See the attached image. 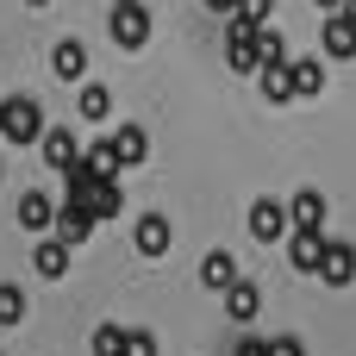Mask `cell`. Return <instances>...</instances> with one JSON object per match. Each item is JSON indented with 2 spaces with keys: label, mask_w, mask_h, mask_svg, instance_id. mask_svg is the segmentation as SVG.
I'll use <instances>...</instances> for the list:
<instances>
[{
  "label": "cell",
  "mask_w": 356,
  "mask_h": 356,
  "mask_svg": "<svg viewBox=\"0 0 356 356\" xmlns=\"http://www.w3.org/2000/svg\"><path fill=\"white\" fill-rule=\"evenodd\" d=\"M0 138L6 144H38L44 138V106L31 94H6L0 100Z\"/></svg>",
  "instance_id": "6da1fadb"
},
{
  "label": "cell",
  "mask_w": 356,
  "mask_h": 356,
  "mask_svg": "<svg viewBox=\"0 0 356 356\" xmlns=\"http://www.w3.org/2000/svg\"><path fill=\"white\" fill-rule=\"evenodd\" d=\"M106 38H113L119 50H144V44H150V13H144V0H113Z\"/></svg>",
  "instance_id": "7a4b0ae2"
},
{
  "label": "cell",
  "mask_w": 356,
  "mask_h": 356,
  "mask_svg": "<svg viewBox=\"0 0 356 356\" xmlns=\"http://www.w3.org/2000/svg\"><path fill=\"white\" fill-rule=\"evenodd\" d=\"M100 150H106L113 169H138V163L150 156V138H144V125H119L113 138H100Z\"/></svg>",
  "instance_id": "3957f363"
},
{
  "label": "cell",
  "mask_w": 356,
  "mask_h": 356,
  "mask_svg": "<svg viewBox=\"0 0 356 356\" xmlns=\"http://www.w3.org/2000/svg\"><path fill=\"white\" fill-rule=\"evenodd\" d=\"M294 225H288V207L282 200H250V238L257 244H282Z\"/></svg>",
  "instance_id": "277c9868"
},
{
  "label": "cell",
  "mask_w": 356,
  "mask_h": 356,
  "mask_svg": "<svg viewBox=\"0 0 356 356\" xmlns=\"http://www.w3.org/2000/svg\"><path fill=\"white\" fill-rule=\"evenodd\" d=\"M325 288H350L356 282V244H332L325 238V257H319V269H313Z\"/></svg>",
  "instance_id": "5b68a950"
},
{
  "label": "cell",
  "mask_w": 356,
  "mask_h": 356,
  "mask_svg": "<svg viewBox=\"0 0 356 356\" xmlns=\"http://www.w3.org/2000/svg\"><path fill=\"white\" fill-rule=\"evenodd\" d=\"M319 44H325V56H332V63H350V56H356V19H350V13H325Z\"/></svg>",
  "instance_id": "8992f818"
},
{
  "label": "cell",
  "mask_w": 356,
  "mask_h": 356,
  "mask_svg": "<svg viewBox=\"0 0 356 356\" xmlns=\"http://www.w3.org/2000/svg\"><path fill=\"white\" fill-rule=\"evenodd\" d=\"M50 238H63L69 250H75V244H88V238H94V213H88V207H75V200H63V207H56V219H50Z\"/></svg>",
  "instance_id": "52a82bcc"
},
{
  "label": "cell",
  "mask_w": 356,
  "mask_h": 356,
  "mask_svg": "<svg viewBox=\"0 0 356 356\" xmlns=\"http://www.w3.org/2000/svg\"><path fill=\"white\" fill-rule=\"evenodd\" d=\"M131 244H138V257H163V250L175 244V225H169V213H144V219L131 225Z\"/></svg>",
  "instance_id": "ba28073f"
},
{
  "label": "cell",
  "mask_w": 356,
  "mask_h": 356,
  "mask_svg": "<svg viewBox=\"0 0 356 356\" xmlns=\"http://www.w3.org/2000/svg\"><path fill=\"white\" fill-rule=\"evenodd\" d=\"M319 257H325V232H319V225H294V232H288V263H294L300 275H313Z\"/></svg>",
  "instance_id": "9c48e42d"
},
{
  "label": "cell",
  "mask_w": 356,
  "mask_h": 356,
  "mask_svg": "<svg viewBox=\"0 0 356 356\" xmlns=\"http://www.w3.org/2000/svg\"><path fill=\"white\" fill-rule=\"evenodd\" d=\"M38 150H44V163H50V169L63 175V169H69V163L81 156V138H75L69 125H44V138H38Z\"/></svg>",
  "instance_id": "30bf717a"
},
{
  "label": "cell",
  "mask_w": 356,
  "mask_h": 356,
  "mask_svg": "<svg viewBox=\"0 0 356 356\" xmlns=\"http://www.w3.org/2000/svg\"><path fill=\"white\" fill-rule=\"evenodd\" d=\"M88 213H94V225H113V219L125 213V188H119V175H100V181H94Z\"/></svg>",
  "instance_id": "8fae6325"
},
{
  "label": "cell",
  "mask_w": 356,
  "mask_h": 356,
  "mask_svg": "<svg viewBox=\"0 0 356 356\" xmlns=\"http://www.w3.org/2000/svg\"><path fill=\"white\" fill-rule=\"evenodd\" d=\"M257 313H263V288H257V282H244V275H238V282H232V288H225V319H232V325H250V319H257Z\"/></svg>",
  "instance_id": "7c38bea8"
},
{
  "label": "cell",
  "mask_w": 356,
  "mask_h": 356,
  "mask_svg": "<svg viewBox=\"0 0 356 356\" xmlns=\"http://www.w3.org/2000/svg\"><path fill=\"white\" fill-rule=\"evenodd\" d=\"M288 88H294V100H313L325 88V63L319 56H288Z\"/></svg>",
  "instance_id": "4fadbf2b"
},
{
  "label": "cell",
  "mask_w": 356,
  "mask_h": 356,
  "mask_svg": "<svg viewBox=\"0 0 356 356\" xmlns=\"http://www.w3.org/2000/svg\"><path fill=\"white\" fill-rule=\"evenodd\" d=\"M50 219H56V200L38 194V188H25V194H19V232H38V238H44Z\"/></svg>",
  "instance_id": "5bb4252c"
},
{
  "label": "cell",
  "mask_w": 356,
  "mask_h": 356,
  "mask_svg": "<svg viewBox=\"0 0 356 356\" xmlns=\"http://www.w3.org/2000/svg\"><path fill=\"white\" fill-rule=\"evenodd\" d=\"M50 69H56L63 81H81V75H88V44H81V38H56Z\"/></svg>",
  "instance_id": "9a60e30c"
},
{
  "label": "cell",
  "mask_w": 356,
  "mask_h": 356,
  "mask_svg": "<svg viewBox=\"0 0 356 356\" xmlns=\"http://www.w3.org/2000/svg\"><path fill=\"white\" fill-rule=\"evenodd\" d=\"M325 213H332V200H325L319 188H300V194L288 200V225H325Z\"/></svg>",
  "instance_id": "2e32d148"
},
{
  "label": "cell",
  "mask_w": 356,
  "mask_h": 356,
  "mask_svg": "<svg viewBox=\"0 0 356 356\" xmlns=\"http://www.w3.org/2000/svg\"><path fill=\"white\" fill-rule=\"evenodd\" d=\"M31 269H38V275H50V282H63V275H69V244H63V238H38Z\"/></svg>",
  "instance_id": "e0dca14e"
},
{
  "label": "cell",
  "mask_w": 356,
  "mask_h": 356,
  "mask_svg": "<svg viewBox=\"0 0 356 356\" xmlns=\"http://www.w3.org/2000/svg\"><path fill=\"white\" fill-rule=\"evenodd\" d=\"M232 282H238V257H232V250H207V263H200V288L225 294Z\"/></svg>",
  "instance_id": "ac0fdd59"
},
{
  "label": "cell",
  "mask_w": 356,
  "mask_h": 356,
  "mask_svg": "<svg viewBox=\"0 0 356 356\" xmlns=\"http://www.w3.org/2000/svg\"><path fill=\"white\" fill-rule=\"evenodd\" d=\"M250 50H257V69H282V63H288V38H282L275 25H257Z\"/></svg>",
  "instance_id": "d6986e66"
},
{
  "label": "cell",
  "mask_w": 356,
  "mask_h": 356,
  "mask_svg": "<svg viewBox=\"0 0 356 356\" xmlns=\"http://www.w3.org/2000/svg\"><path fill=\"white\" fill-rule=\"evenodd\" d=\"M257 88H263L269 106H288V100H294V88H288V63H282V69H257Z\"/></svg>",
  "instance_id": "ffe728a7"
},
{
  "label": "cell",
  "mask_w": 356,
  "mask_h": 356,
  "mask_svg": "<svg viewBox=\"0 0 356 356\" xmlns=\"http://www.w3.org/2000/svg\"><path fill=\"white\" fill-rule=\"evenodd\" d=\"M75 106H81V119H106V113H113V94H106L100 81H81V100H75Z\"/></svg>",
  "instance_id": "44dd1931"
},
{
  "label": "cell",
  "mask_w": 356,
  "mask_h": 356,
  "mask_svg": "<svg viewBox=\"0 0 356 356\" xmlns=\"http://www.w3.org/2000/svg\"><path fill=\"white\" fill-rule=\"evenodd\" d=\"M19 319H25V288L0 282V325H19Z\"/></svg>",
  "instance_id": "7402d4cb"
},
{
  "label": "cell",
  "mask_w": 356,
  "mask_h": 356,
  "mask_svg": "<svg viewBox=\"0 0 356 356\" xmlns=\"http://www.w3.org/2000/svg\"><path fill=\"white\" fill-rule=\"evenodd\" d=\"M125 350V325H100L94 332V356H119Z\"/></svg>",
  "instance_id": "603a6c76"
},
{
  "label": "cell",
  "mask_w": 356,
  "mask_h": 356,
  "mask_svg": "<svg viewBox=\"0 0 356 356\" xmlns=\"http://www.w3.org/2000/svg\"><path fill=\"white\" fill-rule=\"evenodd\" d=\"M119 356H156V338L138 332V325H125V350H119Z\"/></svg>",
  "instance_id": "cb8c5ba5"
},
{
  "label": "cell",
  "mask_w": 356,
  "mask_h": 356,
  "mask_svg": "<svg viewBox=\"0 0 356 356\" xmlns=\"http://www.w3.org/2000/svg\"><path fill=\"white\" fill-rule=\"evenodd\" d=\"M225 63H232L238 75H257V50H250V44H225Z\"/></svg>",
  "instance_id": "d4e9b609"
},
{
  "label": "cell",
  "mask_w": 356,
  "mask_h": 356,
  "mask_svg": "<svg viewBox=\"0 0 356 356\" xmlns=\"http://www.w3.org/2000/svg\"><path fill=\"white\" fill-rule=\"evenodd\" d=\"M238 13H244L250 25H269V13H275V0H238Z\"/></svg>",
  "instance_id": "484cf974"
},
{
  "label": "cell",
  "mask_w": 356,
  "mask_h": 356,
  "mask_svg": "<svg viewBox=\"0 0 356 356\" xmlns=\"http://www.w3.org/2000/svg\"><path fill=\"white\" fill-rule=\"evenodd\" d=\"M269 356H307L300 338H269Z\"/></svg>",
  "instance_id": "4316f807"
},
{
  "label": "cell",
  "mask_w": 356,
  "mask_h": 356,
  "mask_svg": "<svg viewBox=\"0 0 356 356\" xmlns=\"http://www.w3.org/2000/svg\"><path fill=\"white\" fill-rule=\"evenodd\" d=\"M232 356H269V338H244V344H238Z\"/></svg>",
  "instance_id": "83f0119b"
},
{
  "label": "cell",
  "mask_w": 356,
  "mask_h": 356,
  "mask_svg": "<svg viewBox=\"0 0 356 356\" xmlns=\"http://www.w3.org/2000/svg\"><path fill=\"white\" fill-rule=\"evenodd\" d=\"M313 6H319V19H325V13H344V0H313Z\"/></svg>",
  "instance_id": "f1b7e54d"
},
{
  "label": "cell",
  "mask_w": 356,
  "mask_h": 356,
  "mask_svg": "<svg viewBox=\"0 0 356 356\" xmlns=\"http://www.w3.org/2000/svg\"><path fill=\"white\" fill-rule=\"evenodd\" d=\"M207 6H213L219 19H225V13H238V0H207Z\"/></svg>",
  "instance_id": "f546056e"
},
{
  "label": "cell",
  "mask_w": 356,
  "mask_h": 356,
  "mask_svg": "<svg viewBox=\"0 0 356 356\" xmlns=\"http://www.w3.org/2000/svg\"><path fill=\"white\" fill-rule=\"evenodd\" d=\"M344 13H350V19H356V0H344Z\"/></svg>",
  "instance_id": "4dcf8cb0"
},
{
  "label": "cell",
  "mask_w": 356,
  "mask_h": 356,
  "mask_svg": "<svg viewBox=\"0 0 356 356\" xmlns=\"http://www.w3.org/2000/svg\"><path fill=\"white\" fill-rule=\"evenodd\" d=\"M25 6H50V0H25Z\"/></svg>",
  "instance_id": "1f68e13d"
},
{
  "label": "cell",
  "mask_w": 356,
  "mask_h": 356,
  "mask_svg": "<svg viewBox=\"0 0 356 356\" xmlns=\"http://www.w3.org/2000/svg\"><path fill=\"white\" fill-rule=\"evenodd\" d=\"M0 175H6V169H0Z\"/></svg>",
  "instance_id": "d6a6232c"
}]
</instances>
